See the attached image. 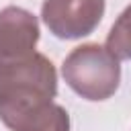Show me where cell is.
<instances>
[{
    "mask_svg": "<svg viewBox=\"0 0 131 131\" xmlns=\"http://www.w3.org/2000/svg\"><path fill=\"white\" fill-rule=\"evenodd\" d=\"M61 76L82 98L98 102L111 98L121 84V63L111 49L98 43H84L63 59Z\"/></svg>",
    "mask_w": 131,
    "mask_h": 131,
    "instance_id": "obj_1",
    "label": "cell"
},
{
    "mask_svg": "<svg viewBox=\"0 0 131 131\" xmlns=\"http://www.w3.org/2000/svg\"><path fill=\"white\" fill-rule=\"evenodd\" d=\"M57 72L43 53H29L18 57H0V102L55 98Z\"/></svg>",
    "mask_w": 131,
    "mask_h": 131,
    "instance_id": "obj_2",
    "label": "cell"
},
{
    "mask_svg": "<svg viewBox=\"0 0 131 131\" xmlns=\"http://www.w3.org/2000/svg\"><path fill=\"white\" fill-rule=\"evenodd\" d=\"M104 0H43L41 18L57 39H82L102 20Z\"/></svg>",
    "mask_w": 131,
    "mask_h": 131,
    "instance_id": "obj_3",
    "label": "cell"
},
{
    "mask_svg": "<svg viewBox=\"0 0 131 131\" xmlns=\"http://www.w3.org/2000/svg\"><path fill=\"white\" fill-rule=\"evenodd\" d=\"M0 121L10 131H70V115L51 98L0 102Z\"/></svg>",
    "mask_w": 131,
    "mask_h": 131,
    "instance_id": "obj_4",
    "label": "cell"
},
{
    "mask_svg": "<svg viewBox=\"0 0 131 131\" xmlns=\"http://www.w3.org/2000/svg\"><path fill=\"white\" fill-rule=\"evenodd\" d=\"M39 41V20L33 12L6 6L0 10V57H18L35 51Z\"/></svg>",
    "mask_w": 131,
    "mask_h": 131,
    "instance_id": "obj_5",
    "label": "cell"
},
{
    "mask_svg": "<svg viewBox=\"0 0 131 131\" xmlns=\"http://www.w3.org/2000/svg\"><path fill=\"white\" fill-rule=\"evenodd\" d=\"M106 47L119 59H131V4L113 23L106 37Z\"/></svg>",
    "mask_w": 131,
    "mask_h": 131,
    "instance_id": "obj_6",
    "label": "cell"
}]
</instances>
